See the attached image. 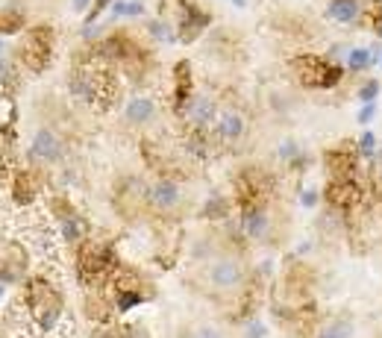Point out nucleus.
I'll return each mask as SVG.
<instances>
[{
  "label": "nucleus",
  "mask_w": 382,
  "mask_h": 338,
  "mask_svg": "<svg viewBox=\"0 0 382 338\" xmlns=\"http://www.w3.org/2000/svg\"><path fill=\"white\" fill-rule=\"evenodd\" d=\"M374 65H379V59L370 53V47H350V50H347L344 68L350 74H365V71L374 68Z\"/></svg>",
  "instance_id": "obj_20"
},
{
  "label": "nucleus",
  "mask_w": 382,
  "mask_h": 338,
  "mask_svg": "<svg viewBox=\"0 0 382 338\" xmlns=\"http://www.w3.org/2000/svg\"><path fill=\"white\" fill-rule=\"evenodd\" d=\"M3 159H6V150H3V141H0V168H3Z\"/></svg>",
  "instance_id": "obj_35"
},
{
  "label": "nucleus",
  "mask_w": 382,
  "mask_h": 338,
  "mask_svg": "<svg viewBox=\"0 0 382 338\" xmlns=\"http://www.w3.org/2000/svg\"><path fill=\"white\" fill-rule=\"evenodd\" d=\"M27 156H30L32 165H53V162H59L65 156V141H62V136L56 133V129L39 127L36 133H32Z\"/></svg>",
  "instance_id": "obj_10"
},
{
  "label": "nucleus",
  "mask_w": 382,
  "mask_h": 338,
  "mask_svg": "<svg viewBox=\"0 0 382 338\" xmlns=\"http://www.w3.org/2000/svg\"><path fill=\"white\" fill-rule=\"evenodd\" d=\"M194 77H191V65L189 62H177L173 65V109L177 115H182V109L189 106V101L194 97Z\"/></svg>",
  "instance_id": "obj_15"
},
{
  "label": "nucleus",
  "mask_w": 382,
  "mask_h": 338,
  "mask_svg": "<svg viewBox=\"0 0 382 338\" xmlns=\"http://www.w3.org/2000/svg\"><path fill=\"white\" fill-rule=\"evenodd\" d=\"M288 68L303 89H321V92L338 89L344 80V74H347L344 62L330 59V56H318V53H297V56H291Z\"/></svg>",
  "instance_id": "obj_2"
},
{
  "label": "nucleus",
  "mask_w": 382,
  "mask_h": 338,
  "mask_svg": "<svg viewBox=\"0 0 382 338\" xmlns=\"http://www.w3.org/2000/svg\"><path fill=\"white\" fill-rule=\"evenodd\" d=\"M182 206V185L173 177H156L147 185V209L156 215H171Z\"/></svg>",
  "instance_id": "obj_9"
},
{
  "label": "nucleus",
  "mask_w": 382,
  "mask_h": 338,
  "mask_svg": "<svg viewBox=\"0 0 382 338\" xmlns=\"http://www.w3.org/2000/svg\"><path fill=\"white\" fill-rule=\"evenodd\" d=\"M0 53H3V41H0Z\"/></svg>",
  "instance_id": "obj_38"
},
{
  "label": "nucleus",
  "mask_w": 382,
  "mask_h": 338,
  "mask_svg": "<svg viewBox=\"0 0 382 338\" xmlns=\"http://www.w3.org/2000/svg\"><path fill=\"white\" fill-rule=\"evenodd\" d=\"M24 27V12L21 9H3L0 12V32H15V30H21Z\"/></svg>",
  "instance_id": "obj_25"
},
{
  "label": "nucleus",
  "mask_w": 382,
  "mask_h": 338,
  "mask_svg": "<svg viewBox=\"0 0 382 338\" xmlns=\"http://www.w3.org/2000/svg\"><path fill=\"white\" fill-rule=\"evenodd\" d=\"M12 198L18 203H32L39 198V182H36V171H18L12 177Z\"/></svg>",
  "instance_id": "obj_19"
},
{
  "label": "nucleus",
  "mask_w": 382,
  "mask_h": 338,
  "mask_svg": "<svg viewBox=\"0 0 382 338\" xmlns=\"http://www.w3.org/2000/svg\"><path fill=\"white\" fill-rule=\"evenodd\" d=\"M180 24H177V36L180 41H194L198 36H203L206 27L212 24V15L209 12H203L200 6H194L189 3V0H180Z\"/></svg>",
  "instance_id": "obj_14"
},
{
  "label": "nucleus",
  "mask_w": 382,
  "mask_h": 338,
  "mask_svg": "<svg viewBox=\"0 0 382 338\" xmlns=\"http://www.w3.org/2000/svg\"><path fill=\"white\" fill-rule=\"evenodd\" d=\"M238 230L247 242H265L274 233V212L270 200H250L238 203Z\"/></svg>",
  "instance_id": "obj_4"
},
{
  "label": "nucleus",
  "mask_w": 382,
  "mask_h": 338,
  "mask_svg": "<svg viewBox=\"0 0 382 338\" xmlns=\"http://www.w3.org/2000/svg\"><path fill=\"white\" fill-rule=\"evenodd\" d=\"M24 306L41 332H53L65 318V297L47 277H32L24 291Z\"/></svg>",
  "instance_id": "obj_1"
},
{
  "label": "nucleus",
  "mask_w": 382,
  "mask_h": 338,
  "mask_svg": "<svg viewBox=\"0 0 382 338\" xmlns=\"http://www.w3.org/2000/svg\"><path fill=\"white\" fill-rule=\"evenodd\" d=\"M247 129H250V121H247V115L242 112V109H235V106H226L217 112V121L212 127V136L215 141L221 147H233L238 145L244 136H247Z\"/></svg>",
  "instance_id": "obj_11"
},
{
  "label": "nucleus",
  "mask_w": 382,
  "mask_h": 338,
  "mask_svg": "<svg viewBox=\"0 0 382 338\" xmlns=\"http://www.w3.org/2000/svg\"><path fill=\"white\" fill-rule=\"evenodd\" d=\"M244 338H268V324L250 315L244 321Z\"/></svg>",
  "instance_id": "obj_27"
},
{
  "label": "nucleus",
  "mask_w": 382,
  "mask_h": 338,
  "mask_svg": "<svg viewBox=\"0 0 382 338\" xmlns=\"http://www.w3.org/2000/svg\"><path fill=\"white\" fill-rule=\"evenodd\" d=\"M92 338H124V330L121 326H112V324H103V326H97Z\"/></svg>",
  "instance_id": "obj_31"
},
{
  "label": "nucleus",
  "mask_w": 382,
  "mask_h": 338,
  "mask_svg": "<svg viewBox=\"0 0 382 338\" xmlns=\"http://www.w3.org/2000/svg\"><path fill=\"white\" fill-rule=\"evenodd\" d=\"M326 18L335 24L353 27L365 21V0H330L326 3Z\"/></svg>",
  "instance_id": "obj_16"
},
{
  "label": "nucleus",
  "mask_w": 382,
  "mask_h": 338,
  "mask_svg": "<svg viewBox=\"0 0 382 338\" xmlns=\"http://www.w3.org/2000/svg\"><path fill=\"white\" fill-rule=\"evenodd\" d=\"M191 338H226L217 326H212V324H203V326H198V330L191 332Z\"/></svg>",
  "instance_id": "obj_32"
},
{
  "label": "nucleus",
  "mask_w": 382,
  "mask_h": 338,
  "mask_svg": "<svg viewBox=\"0 0 382 338\" xmlns=\"http://www.w3.org/2000/svg\"><path fill=\"white\" fill-rule=\"evenodd\" d=\"M217 103H215V97L209 94H200V92H194V97L189 101V106L182 109V124L185 129H212L215 121H217Z\"/></svg>",
  "instance_id": "obj_13"
},
{
  "label": "nucleus",
  "mask_w": 382,
  "mask_h": 338,
  "mask_svg": "<svg viewBox=\"0 0 382 338\" xmlns=\"http://www.w3.org/2000/svg\"><path fill=\"white\" fill-rule=\"evenodd\" d=\"M156 118V101L150 94H136L124 103V121L133 127H147Z\"/></svg>",
  "instance_id": "obj_17"
},
{
  "label": "nucleus",
  "mask_w": 382,
  "mask_h": 338,
  "mask_svg": "<svg viewBox=\"0 0 382 338\" xmlns=\"http://www.w3.org/2000/svg\"><path fill=\"white\" fill-rule=\"evenodd\" d=\"M50 209H53V224H56L59 238L65 244L80 247L85 238H89V221H85V218L76 212L65 198H53Z\"/></svg>",
  "instance_id": "obj_6"
},
{
  "label": "nucleus",
  "mask_w": 382,
  "mask_h": 338,
  "mask_svg": "<svg viewBox=\"0 0 382 338\" xmlns=\"http://www.w3.org/2000/svg\"><path fill=\"white\" fill-rule=\"evenodd\" d=\"M321 194H323V206H330V209L347 218H353V212H359L368 203V191L362 180H326Z\"/></svg>",
  "instance_id": "obj_3"
},
{
  "label": "nucleus",
  "mask_w": 382,
  "mask_h": 338,
  "mask_svg": "<svg viewBox=\"0 0 382 338\" xmlns=\"http://www.w3.org/2000/svg\"><path fill=\"white\" fill-rule=\"evenodd\" d=\"M312 338H356V321H353V315H335V318L330 321H323L318 326V332H315Z\"/></svg>",
  "instance_id": "obj_18"
},
{
  "label": "nucleus",
  "mask_w": 382,
  "mask_h": 338,
  "mask_svg": "<svg viewBox=\"0 0 382 338\" xmlns=\"http://www.w3.org/2000/svg\"><path fill=\"white\" fill-rule=\"evenodd\" d=\"M147 185L141 177H124L115 189V209L124 218H136L141 209H147Z\"/></svg>",
  "instance_id": "obj_12"
},
{
  "label": "nucleus",
  "mask_w": 382,
  "mask_h": 338,
  "mask_svg": "<svg viewBox=\"0 0 382 338\" xmlns=\"http://www.w3.org/2000/svg\"><path fill=\"white\" fill-rule=\"evenodd\" d=\"M374 185H376V194L382 198V156H376V171H374Z\"/></svg>",
  "instance_id": "obj_33"
},
{
  "label": "nucleus",
  "mask_w": 382,
  "mask_h": 338,
  "mask_svg": "<svg viewBox=\"0 0 382 338\" xmlns=\"http://www.w3.org/2000/svg\"><path fill=\"white\" fill-rule=\"evenodd\" d=\"M323 200V194L318 189H303L300 191V206H306V209H318Z\"/></svg>",
  "instance_id": "obj_29"
},
{
  "label": "nucleus",
  "mask_w": 382,
  "mask_h": 338,
  "mask_svg": "<svg viewBox=\"0 0 382 338\" xmlns=\"http://www.w3.org/2000/svg\"><path fill=\"white\" fill-rule=\"evenodd\" d=\"M206 279H209V286L215 291H221V294H235L238 288L244 286V265H242V259L238 256H217L209 262V268H206Z\"/></svg>",
  "instance_id": "obj_7"
},
{
  "label": "nucleus",
  "mask_w": 382,
  "mask_h": 338,
  "mask_svg": "<svg viewBox=\"0 0 382 338\" xmlns=\"http://www.w3.org/2000/svg\"><path fill=\"white\" fill-rule=\"evenodd\" d=\"M229 3H235L238 9H244V6H247V0H229Z\"/></svg>",
  "instance_id": "obj_36"
},
{
  "label": "nucleus",
  "mask_w": 382,
  "mask_h": 338,
  "mask_svg": "<svg viewBox=\"0 0 382 338\" xmlns=\"http://www.w3.org/2000/svg\"><path fill=\"white\" fill-rule=\"evenodd\" d=\"M226 215H229V200L221 198V194H212V198L203 203V218H206V221H226Z\"/></svg>",
  "instance_id": "obj_23"
},
{
  "label": "nucleus",
  "mask_w": 382,
  "mask_h": 338,
  "mask_svg": "<svg viewBox=\"0 0 382 338\" xmlns=\"http://www.w3.org/2000/svg\"><path fill=\"white\" fill-rule=\"evenodd\" d=\"M147 32H150L153 41H162V45H173V41L180 39L177 30H173L168 21H162V18H150L147 21Z\"/></svg>",
  "instance_id": "obj_22"
},
{
  "label": "nucleus",
  "mask_w": 382,
  "mask_h": 338,
  "mask_svg": "<svg viewBox=\"0 0 382 338\" xmlns=\"http://www.w3.org/2000/svg\"><path fill=\"white\" fill-rule=\"evenodd\" d=\"M323 168L330 180H359L362 159L356 154V141H338L335 147L323 150Z\"/></svg>",
  "instance_id": "obj_8"
},
{
  "label": "nucleus",
  "mask_w": 382,
  "mask_h": 338,
  "mask_svg": "<svg viewBox=\"0 0 382 338\" xmlns=\"http://www.w3.org/2000/svg\"><path fill=\"white\" fill-rule=\"evenodd\" d=\"M145 15V3L141 0H115L109 18H138Z\"/></svg>",
  "instance_id": "obj_24"
},
{
  "label": "nucleus",
  "mask_w": 382,
  "mask_h": 338,
  "mask_svg": "<svg viewBox=\"0 0 382 338\" xmlns=\"http://www.w3.org/2000/svg\"><path fill=\"white\" fill-rule=\"evenodd\" d=\"M379 92H382V83L374 80V77H368V80H362V85L356 89V97H359V103H376Z\"/></svg>",
  "instance_id": "obj_26"
},
{
  "label": "nucleus",
  "mask_w": 382,
  "mask_h": 338,
  "mask_svg": "<svg viewBox=\"0 0 382 338\" xmlns=\"http://www.w3.org/2000/svg\"><path fill=\"white\" fill-rule=\"evenodd\" d=\"M379 68H382V59H379Z\"/></svg>",
  "instance_id": "obj_39"
},
{
  "label": "nucleus",
  "mask_w": 382,
  "mask_h": 338,
  "mask_svg": "<svg viewBox=\"0 0 382 338\" xmlns=\"http://www.w3.org/2000/svg\"><path fill=\"white\" fill-rule=\"evenodd\" d=\"M71 3H74V12H85L92 6V0H71Z\"/></svg>",
  "instance_id": "obj_34"
},
{
  "label": "nucleus",
  "mask_w": 382,
  "mask_h": 338,
  "mask_svg": "<svg viewBox=\"0 0 382 338\" xmlns=\"http://www.w3.org/2000/svg\"><path fill=\"white\" fill-rule=\"evenodd\" d=\"M18 56L32 74H41L53 62V30L50 27L30 30L24 36V41H21Z\"/></svg>",
  "instance_id": "obj_5"
},
{
  "label": "nucleus",
  "mask_w": 382,
  "mask_h": 338,
  "mask_svg": "<svg viewBox=\"0 0 382 338\" xmlns=\"http://www.w3.org/2000/svg\"><path fill=\"white\" fill-rule=\"evenodd\" d=\"M376 112H379V103H362V106H359V112H356V124L368 129L370 121L376 118Z\"/></svg>",
  "instance_id": "obj_28"
},
{
  "label": "nucleus",
  "mask_w": 382,
  "mask_h": 338,
  "mask_svg": "<svg viewBox=\"0 0 382 338\" xmlns=\"http://www.w3.org/2000/svg\"><path fill=\"white\" fill-rule=\"evenodd\" d=\"M3 294H6V282H0V297H3Z\"/></svg>",
  "instance_id": "obj_37"
},
{
  "label": "nucleus",
  "mask_w": 382,
  "mask_h": 338,
  "mask_svg": "<svg viewBox=\"0 0 382 338\" xmlns=\"http://www.w3.org/2000/svg\"><path fill=\"white\" fill-rule=\"evenodd\" d=\"M356 154L362 162H376L379 156V138L374 129H362V136L356 138Z\"/></svg>",
  "instance_id": "obj_21"
},
{
  "label": "nucleus",
  "mask_w": 382,
  "mask_h": 338,
  "mask_svg": "<svg viewBox=\"0 0 382 338\" xmlns=\"http://www.w3.org/2000/svg\"><path fill=\"white\" fill-rule=\"evenodd\" d=\"M112 3H115V0H94V6H92V12H89V15H85V24H94V21H97V18H100V15L106 12V9H112Z\"/></svg>",
  "instance_id": "obj_30"
}]
</instances>
